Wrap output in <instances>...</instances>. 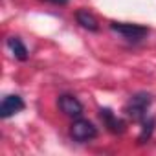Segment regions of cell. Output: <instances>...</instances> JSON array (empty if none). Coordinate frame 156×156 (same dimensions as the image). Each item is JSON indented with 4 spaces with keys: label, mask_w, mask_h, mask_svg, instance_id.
I'll return each mask as SVG.
<instances>
[{
    "label": "cell",
    "mask_w": 156,
    "mask_h": 156,
    "mask_svg": "<svg viewBox=\"0 0 156 156\" xmlns=\"http://www.w3.org/2000/svg\"><path fill=\"white\" fill-rule=\"evenodd\" d=\"M151 103H152V96H151V94H147V92H138V94H134V96L129 99V103L125 105V112H127V116H129L132 121L141 123V121L147 118V110H149Z\"/></svg>",
    "instance_id": "1"
},
{
    "label": "cell",
    "mask_w": 156,
    "mask_h": 156,
    "mask_svg": "<svg viewBox=\"0 0 156 156\" xmlns=\"http://www.w3.org/2000/svg\"><path fill=\"white\" fill-rule=\"evenodd\" d=\"M110 30L123 37L129 42H140L149 35V28L140 24H127V22H110Z\"/></svg>",
    "instance_id": "2"
},
{
    "label": "cell",
    "mask_w": 156,
    "mask_h": 156,
    "mask_svg": "<svg viewBox=\"0 0 156 156\" xmlns=\"http://www.w3.org/2000/svg\"><path fill=\"white\" fill-rule=\"evenodd\" d=\"M70 136L79 143H87V141H90L98 136V127L88 119L77 118L70 127Z\"/></svg>",
    "instance_id": "3"
},
{
    "label": "cell",
    "mask_w": 156,
    "mask_h": 156,
    "mask_svg": "<svg viewBox=\"0 0 156 156\" xmlns=\"http://www.w3.org/2000/svg\"><path fill=\"white\" fill-rule=\"evenodd\" d=\"M57 105H59V108L64 116H70V118H81L83 116V105L75 96L62 94V96H59Z\"/></svg>",
    "instance_id": "4"
},
{
    "label": "cell",
    "mask_w": 156,
    "mask_h": 156,
    "mask_svg": "<svg viewBox=\"0 0 156 156\" xmlns=\"http://www.w3.org/2000/svg\"><path fill=\"white\" fill-rule=\"evenodd\" d=\"M24 99L17 94H9L2 99V103H0V118L2 119H8L15 114H19L20 110H24Z\"/></svg>",
    "instance_id": "5"
},
{
    "label": "cell",
    "mask_w": 156,
    "mask_h": 156,
    "mask_svg": "<svg viewBox=\"0 0 156 156\" xmlns=\"http://www.w3.org/2000/svg\"><path fill=\"white\" fill-rule=\"evenodd\" d=\"M99 118L103 119V125L107 127L108 132H112V134H121V132H125V121L119 119L108 107L99 108Z\"/></svg>",
    "instance_id": "6"
},
{
    "label": "cell",
    "mask_w": 156,
    "mask_h": 156,
    "mask_svg": "<svg viewBox=\"0 0 156 156\" xmlns=\"http://www.w3.org/2000/svg\"><path fill=\"white\" fill-rule=\"evenodd\" d=\"M75 20L81 28L88 30V31H98L99 30V24H98V19L88 11V9H79L75 11Z\"/></svg>",
    "instance_id": "7"
},
{
    "label": "cell",
    "mask_w": 156,
    "mask_h": 156,
    "mask_svg": "<svg viewBox=\"0 0 156 156\" xmlns=\"http://www.w3.org/2000/svg\"><path fill=\"white\" fill-rule=\"evenodd\" d=\"M6 44H8V48L11 50V53H13L15 59H19V61H26V59L30 57L28 48L24 46V42H22L19 37H8Z\"/></svg>",
    "instance_id": "8"
},
{
    "label": "cell",
    "mask_w": 156,
    "mask_h": 156,
    "mask_svg": "<svg viewBox=\"0 0 156 156\" xmlns=\"http://www.w3.org/2000/svg\"><path fill=\"white\" fill-rule=\"evenodd\" d=\"M154 127H156V119L154 118H145L143 121H141V132H140V136H138V143L140 145H143V143H147L149 140H151V136H152V132H154Z\"/></svg>",
    "instance_id": "9"
},
{
    "label": "cell",
    "mask_w": 156,
    "mask_h": 156,
    "mask_svg": "<svg viewBox=\"0 0 156 156\" xmlns=\"http://www.w3.org/2000/svg\"><path fill=\"white\" fill-rule=\"evenodd\" d=\"M46 2H51V4H57V6H64V4H68V0H46Z\"/></svg>",
    "instance_id": "10"
}]
</instances>
